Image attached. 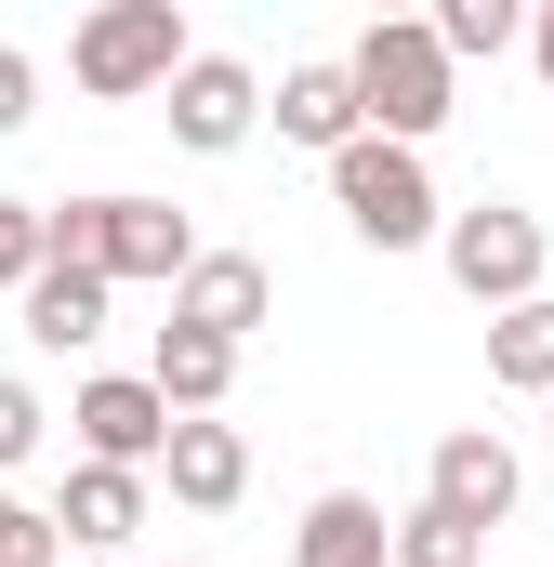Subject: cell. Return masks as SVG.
Returning <instances> with one entry per match:
<instances>
[{
    "instance_id": "8fae6325",
    "label": "cell",
    "mask_w": 554,
    "mask_h": 567,
    "mask_svg": "<svg viewBox=\"0 0 554 567\" xmlns=\"http://www.w3.org/2000/svg\"><path fill=\"white\" fill-rule=\"evenodd\" d=\"M53 528L80 542V567H120V542L145 528V475H120V462H80V475H66V502H53Z\"/></svg>"
},
{
    "instance_id": "ba28073f",
    "label": "cell",
    "mask_w": 554,
    "mask_h": 567,
    "mask_svg": "<svg viewBox=\"0 0 554 567\" xmlns=\"http://www.w3.org/2000/svg\"><path fill=\"white\" fill-rule=\"evenodd\" d=\"M158 120H172V145H198V158H238L252 120H265V80H252L238 53H198V66L158 93Z\"/></svg>"
},
{
    "instance_id": "e0dca14e",
    "label": "cell",
    "mask_w": 554,
    "mask_h": 567,
    "mask_svg": "<svg viewBox=\"0 0 554 567\" xmlns=\"http://www.w3.org/2000/svg\"><path fill=\"white\" fill-rule=\"evenodd\" d=\"M40 278H53V212H40V198H0V290L27 303Z\"/></svg>"
},
{
    "instance_id": "44dd1931",
    "label": "cell",
    "mask_w": 554,
    "mask_h": 567,
    "mask_svg": "<svg viewBox=\"0 0 554 567\" xmlns=\"http://www.w3.org/2000/svg\"><path fill=\"white\" fill-rule=\"evenodd\" d=\"M40 435H53V410H40V396H27V383L0 370V475H13V462H27Z\"/></svg>"
},
{
    "instance_id": "9a60e30c",
    "label": "cell",
    "mask_w": 554,
    "mask_h": 567,
    "mask_svg": "<svg viewBox=\"0 0 554 567\" xmlns=\"http://www.w3.org/2000/svg\"><path fill=\"white\" fill-rule=\"evenodd\" d=\"M145 383H158L185 423H212V410H225V383H238V343H212V330L158 317V357H145Z\"/></svg>"
},
{
    "instance_id": "8992f818",
    "label": "cell",
    "mask_w": 554,
    "mask_h": 567,
    "mask_svg": "<svg viewBox=\"0 0 554 567\" xmlns=\"http://www.w3.org/2000/svg\"><path fill=\"white\" fill-rule=\"evenodd\" d=\"M66 423H80V462L158 475V462H172V435H185V410H172L158 383H133V370H93V383L66 396Z\"/></svg>"
},
{
    "instance_id": "6da1fadb",
    "label": "cell",
    "mask_w": 554,
    "mask_h": 567,
    "mask_svg": "<svg viewBox=\"0 0 554 567\" xmlns=\"http://www.w3.org/2000/svg\"><path fill=\"white\" fill-rule=\"evenodd\" d=\"M53 251H66V265H93V278H158V290L198 278V225H185L172 198H133V185L66 198V212H53Z\"/></svg>"
},
{
    "instance_id": "4fadbf2b",
    "label": "cell",
    "mask_w": 554,
    "mask_h": 567,
    "mask_svg": "<svg viewBox=\"0 0 554 567\" xmlns=\"http://www.w3.org/2000/svg\"><path fill=\"white\" fill-rule=\"evenodd\" d=\"M158 475H172L185 515H238V502H252V435H238V423H185Z\"/></svg>"
},
{
    "instance_id": "d6986e66",
    "label": "cell",
    "mask_w": 554,
    "mask_h": 567,
    "mask_svg": "<svg viewBox=\"0 0 554 567\" xmlns=\"http://www.w3.org/2000/svg\"><path fill=\"white\" fill-rule=\"evenodd\" d=\"M397 567H489V542L449 515H397Z\"/></svg>"
},
{
    "instance_id": "603a6c76",
    "label": "cell",
    "mask_w": 554,
    "mask_h": 567,
    "mask_svg": "<svg viewBox=\"0 0 554 567\" xmlns=\"http://www.w3.org/2000/svg\"><path fill=\"white\" fill-rule=\"evenodd\" d=\"M529 53H542V80H554V0H542V13H529Z\"/></svg>"
},
{
    "instance_id": "277c9868",
    "label": "cell",
    "mask_w": 554,
    "mask_h": 567,
    "mask_svg": "<svg viewBox=\"0 0 554 567\" xmlns=\"http://www.w3.org/2000/svg\"><path fill=\"white\" fill-rule=\"evenodd\" d=\"M330 212H343V225H357L370 251H422V238H449L422 145H383V133H357L343 158H330Z\"/></svg>"
},
{
    "instance_id": "ffe728a7",
    "label": "cell",
    "mask_w": 554,
    "mask_h": 567,
    "mask_svg": "<svg viewBox=\"0 0 554 567\" xmlns=\"http://www.w3.org/2000/svg\"><path fill=\"white\" fill-rule=\"evenodd\" d=\"M0 567H66V528L40 502H13V488H0Z\"/></svg>"
},
{
    "instance_id": "9c48e42d",
    "label": "cell",
    "mask_w": 554,
    "mask_h": 567,
    "mask_svg": "<svg viewBox=\"0 0 554 567\" xmlns=\"http://www.w3.org/2000/svg\"><path fill=\"white\" fill-rule=\"evenodd\" d=\"M277 133H290V145H317V158H343V145L370 133V106H357V66H343V53H304V66L277 80Z\"/></svg>"
},
{
    "instance_id": "5b68a950",
    "label": "cell",
    "mask_w": 554,
    "mask_h": 567,
    "mask_svg": "<svg viewBox=\"0 0 554 567\" xmlns=\"http://www.w3.org/2000/svg\"><path fill=\"white\" fill-rule=\"evenodd\" d=\"M343 66H357V106H370V133H383V145H422L435 120H449V40H435L422 13H383Z\"/></svg>"
},
{
    "instance_id": "7402d4cb",
    "label": "cell",
    "mask_w": 554,
    "mask_h": 567,
    "mask_svg": "<svg viewBox=\"0 0 554 567\" xmlns=\"http://www.w3.org/2000/svg\"><path fill=\"white\" fill-rule=\"evenodd\" d=\"M27 106H40V66H27V53H13V40H0V133H13V120H27Z\"/></svg>"
},
{
    "instance_id": "7a4b0ae2",
    "label": "cell",
    "mask_w": 554,
    "mask_h": 567,
    "mask_svg": "<svg viewBox=\"0 0 554 567\" xmlns=\"http://www.w3.org/2000/svg\"><path fill=\"white\" fill-rule=\"evenodd\" d=\"M185 66H198V40H185L172 0H106V13H80V40H66V80H80L93 106H145V93H172Z\"/></svg>"
},
{
    "instance_id": "7c38bea8",
    "label": "cell",
    "mask_w": 554,
    "mask_h": 567,
    "mask_svg": "<svg viewBox=\"0 0 554 567\" xmlns=\"http://www.w3.org/2000/svg\"><path fill=\"white\" fill-rule=\"evenodd\" d=\"M290 567H397V528L370 488H317L304 528H290Z\"/></svg>"
},
{
    "instance_id": "30bf717a",
    "label": "cell",
    "mask_w": 554,
    "mask_h": 567,
    "mask_svg": "<svg viewBox=\"0 0 554 567\" xmlns=\"http://www.w3.org/2000/svg\"><path fill=\"white\" fill-rule=\"evenodd\" d=\"M172 317H185V330H212V343H252V330L277 317V278L252 265V251H198V278L172 290Z\"/></svg>"
},
{
    "instance_id": "2e32d148",
    "label": "cell",
    "mask_w": 554,
    "mask_h": 567,
    "mask_svg": "<svg viewBox=\"0 0 554 567\" xmlns=\"http://www.w3.org/2000/svg\"><path fill=\"white\" fill-rule=\"evenodd\" d=\"M489 383L554 396V290H542V303H515V317H489Z\"/></svg>"
},
{
    "instance_id": "52a82bcc",
    "label": "cell",
    "mask_w": 554,
    "mask_h": 567,
    "mask_svg": "<svg viewBox=\"0 0 554 567\" xmlns=\"http://www.w3.org/2000/svg\"><path fill=\"white\" fill-rule=\"evenodd\" d=\"M515 488H529V475H515V449H502L489 423H449L435 462H422V515H449V528H475V542L515 515Z\"/></svg>"
},
{
    "instance_id": "3957f363",
    "label": "cell",
    "mask_w": 554,
    "mask_h": 567,
    "mask_svg": "<svg viewBox=\"0 0 554 567\" xmlns=\"http://www.w3.org/2000/svg\"><path fill=\"white\" fill-rule=\"evenodd\" d=\"M435 265H449V290L462 303H489V317H515V303H542V212L529 198H475V212H449V238H435Z\"/></svg>"
},
{
    "instance_id": "5bb4252c",
    "label": "cell",
    "mask_w": 554,
    "mask_h": 567,
    "mask_svg": "<svg viewBox=\"0 0 554 567\" xmlns=\"http://www.w3.org/2000/svg\"><path fill=\"white\" fill-rule=\"evenodd\" d=\"M106 290H120V278H93V265H66V251H53V278L27 290L13 317H27V343H40V357H93V343H106Z\"/></svg>"
},
{
    "instance_id": "ac0fdd59",
    "label": "cell",
    "mask_w": 554,
    "mask_h": 567,
    "mask_svg": "<svg viewBox=\"0 0 554 567\" xmlns=\"http://www.w3.org/2000/svg\"><path fill=\"white\" fill-rule=\"evenodd\" d=\"M435 40H449V66H462V53H502V40H529V13H515V0H449V13H435Z\"/></svg>"
}]
</instances>
